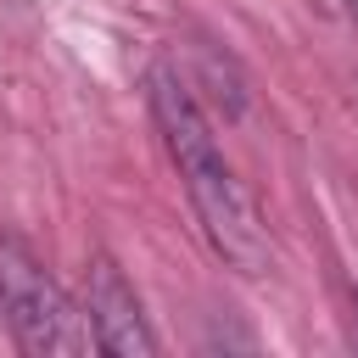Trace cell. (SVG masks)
<instances>
[{"instance_id": "3", "label": "cell", "mask_w": 358, "mask_h": 358, "mask_svg": "<svg viewBox=\"0 0 358 358\" xmlns=\"http://www.w3.org/2000/svg\"><path fill=\"white\" fill-rule=\"evenodd\" d=\"M84 319H90L95 347L112 358H151L157 352V330H151L134 285L123 280V268L106 252H95L84 268Z\"/></svg>"}, {"instance_id": "2", "label": "cell", "mask_w": 358, "mask_h": 358, "mask_svg": "<svg viewBox=\"0 0 358 358\" xmlns=\"http://www.w3.org/2000/svg\"><path fill=\"white\" fill-rule=\"evenodd\" d=\"M0 319L17 336V347L39 358H78L95 347L90 319L17 241H0Z\"/></svg>"}, {"instance_id": "1", "label": "cell", "mask_w": 358, "mask_h": 358, "mask_svg": "<svg viewBox=\"0 0 358 358\" xmlns=\"http://www.w3.org/2000/svg\"><path fill=\"white\" fill-rule=\"evenodd\" d=\"M151 117L157 134L179 168V185L190 196V213L207 235V246L235 268V274H263L268 268V229L257 218V201L246 196V185L235 179V168L224 162L213 123L201 117L190 84L173 67H151Z\"/></svg>"}]
</instances>
